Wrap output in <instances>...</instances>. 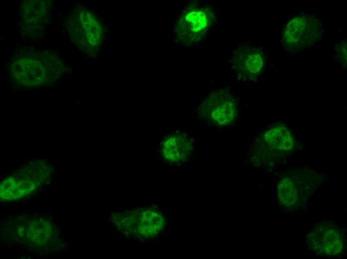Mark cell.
Returning <instances> with one entry per match:
<instances>
[{"label": "cell", "mask_w": 347, "mask_h": 259, "mask_svg": "<svg viewBox=\"0 0 347 259\" xmlns=\"http://www.w3.org/2000/svg\"><path fill=\"white\" fill-rule=\"evenodd\" d=\"M215 21V14L211 7L195 4L179 19L177 25L178 36L186 43L197 42L204 37Z\"/></svg>", "instance_id": "6da1fadb"}, {"label": "cell", "mask_w": 347, "mask_h": 259, "mask_svg": "<svg viewBox=\"0 0 347 259\" xmlns=\"http://www.w3.org/2000/svg\"><path fill=\"white\" fill-rule=\"evenodd\" d=\"M235 99L227 90L212 92L201 103L199 113L204 119L217 126H227L235 120L237 114Z\"/></svg>", "instance_id": "7a4b0ae2"}, {"label": "cell", "mask_w": 347, "mask_h": 259, "mask_svg": "<svg viewBox=\"0 0 347 259\" xmlns=\"http://www.w3.org/2000/svg\"><path fill=\"white\" fill-rule=\"evenodd\" d=\"M321 25L312 17L299 15L291 19L284 29L282 41L291 50L312 46L321 38Z\"/></svg>", "instance_id": "3957f363"}, {"label": "cell", "mask_w": 347, "mask_h": 259, "mask_svg": "<svg viewBox=\"0 0 347 259\" xmlns=\"http://www.w3.org/2000/svg\"><path fill=\"white\" fill-rule=\"evenodd\" d=\"M123 230L139 237H153L163 230L166 220L158 212L152 209L139 210L122 218Z\"/></svg>", "instance_id": "277c9868"}, {"label": "cell", "mask_w": 347, "mask_h": 259, "mask_svg": "<svg viewBox=\"0 0 347 259\" xmlns=\"http://www.w3.org/2000/svg\"><path fill=\"white\" fill-rule=\"evenodd\" d=\"M307 239L309 247L321 255L337 256L342 252L344 246L343 234L335 226L328 223L316 226Z\"/></svg>", "instance_id": "5b68a950"}, {"label": "cell", "mask_w": 347, "mask_h": 259, "mask_svg": "<svg viewBox=\"0 0 347 259\" xmlns=\"http://www.w3.org/2000/svg\"><path fill=\"white\" fill-rule=\"evenodd\" d=\"M265 64L264 56L258 48L242 46L235 51L232 66L236 73L243 77H253L263 70Z\"/></svg>", "instance_id": "8992f818"}, {"label": "cell", "mask_w": 347, "mask_h": 259, "mask_svg": "<svg viewBox=\"0 0 347 259\" xmlns=\"http://www.w3.org/2000/svg\"><path fill=\"white\" fill-rule=\"evenodd\" d=\"M192 150V140L183 133H172L165 138L162 144V156L172 163L186 161L190 157Z\"/></svg>", "instance_id": "52a82bcc"}, {"label": "cell", "mask_w": 347, "mask_h": 259, "mask_svg": "<svg viewBox=\"0 0 347 259\" xmlns=\"http://www.w3.org/2000/svg\"><path fill=\"white\" fill-rule=\"evenodd\" d=\"M276 192L279 204L288 210L297 209L304 198L300 188L289 177H283L278 182Z\"/></svg>", "instance_id": "ba28073f"}, {"label": "cell", "mask_w": 347, "mask_h": 259, "mask_svg": "<svg viewBox=\"0 0 347 259\" xmlns=\"http://www.w3.org/2000/svg\"><path fill=\"white\" fill-rule=\"evenodd\" d=\"M263 137L270 147L278 152L290 151L294 146L291 132L282 124H276L270 127L264 132Z\"/></svg>", "instance_id": "9c48e42d"}, {"label": "cell", "mask_w": 347, "mask_h": 259, "mask_svg": "<svg viewBox=\"0 0 347 259\" xmlns=\"http://www.w3.org/2000/svg\"><path fill=\"white\" fill-rule=\"evenodd\" d=\"M340 55L341 56V58L344 59V62H346L347 60V44L344 43L340 49Z\"/></svg>", "instance_id": "30bf717a"}]
</instances>
